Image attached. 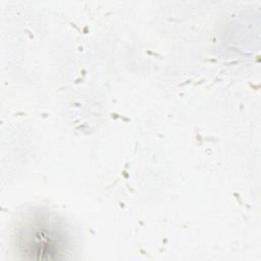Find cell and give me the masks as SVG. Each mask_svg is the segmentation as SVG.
Wrapping results in <instances>:
<instances>
[{
  "instance_id": "obj_1",
  "label": "cell",
  "mask_w": 261,
  "mask_h": 261,
  "mask_svg": "<svg viewBox=\"0 0 261 261\" xmlns=\"http://www.w3.org/2000/svg\"><path fill=\"white\" fill-rule=\"evenodd\" d=\"M48 227L43 225H37L34 230L31 228L28 232L27 242L28 245L25 246L29 253L34 254H54L58 253L59 246L55 245L57 241V234L54 230L47 229Z\"/></svg>"
}]
</instances>
